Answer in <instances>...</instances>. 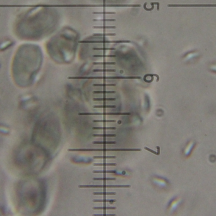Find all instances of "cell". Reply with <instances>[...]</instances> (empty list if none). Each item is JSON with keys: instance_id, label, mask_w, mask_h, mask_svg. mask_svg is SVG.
I'll return each instance as SVG.
<instances>
[{"instance_id": "obj_1", "label": "cell", "mask_w": 216, "mask_h": 216, "mask_svg": "<svg viewBox=\"0 0 216 216\" xmlns=\"http://www.w3.org/2000/svg\"><path fill=\"white\" fill-rule=\"evenodd\" d=\"M38 53L33 46L24 45L19 48L13 63V76L20 87H27L32 82L38 65Z\"/></svg>"}, {"instance_id": "obj_2", "label": "cell", "mask_w": 216, "mask_h": 216, "mask_svg": "<svg viewBox=\"0 0 216 216\" xmlns=\"http://www.w3.org/2000/svg\"><path fill=\"white\" fill-rule=\"evenodd\" d=\"M51 13L46 8L30 10L22 15L17 24L19 35L25 39L37 38L49 24Z\"/></svg>"}, {"instance_id": "obj_3", "label": "cell", "mask_w": 216, "mask_h": 216, "mask_svg": "<svg viewBox=\"0 0 216 216\" xmlns=\"http://www.w3.org/2000/svg\"><path fill=\"white\" fill-rule=\"evenodd\" d=\"M141 150L140 148H89V149H68V152H140Z\"/></svg>"}, {"instance_id": "obj_4", "label": "cell", "mask_w": 216, "mask_h": 216, "mask_svg": "<svg viewBox=\"0 0 216 216\" xmlns=\"http://www.w3.org/2000/svg\"><path fill=\"white\" fill-rule=\"evenodd\" d=\"M80 188H130L129 185H79Z\"/></svg>"}, {"instance_id": "obj_5", "label": "cell", "mask_w": 216, "mask_h": 216, "mask_svg": "<svg viewBox=\"0 0 216 216\" xmlns=\"http://www.w3.org/2000/svg\"><path fill=\"white\" fill-rule=\"evenodd\" d=\"M80 116H126L130 113H80Z\"/></svg>"}, {"instance_id": "obj_6", "label": "cell", "mask_w": 216, "mask_h": 216, "mask_svg": "<svg viewBox=\"0 0 216 216\" xmlns=\"http://www.w3.org/2000/svg\"><path fill=\"white\" fill-rule=\"evenodd\" d=\"M195 144L196 143L193 140L190 141L189 143L187 144V145L185 147L184 150V154L186 157H188L191 155V154L193 152V150L195 148Z\"/></svg>"}, {"instance_id": "obj_7", "label": "cell", "mask_w": 216, "mask_h": 216, "mask_svg": "<svg viewBox=\"0 0 216 216\" xmlns=\"http://www.w3.org/2000/svg\"><path fill=\"white\" fill-rule=\"evenodd\" d=\"M94 181H116L115 177H94Z\"/></svg>"}, {"instance_id": "obj_8", "label": "cell", "mask_w": 216, "mask_h": 216, "mask_svg": "<svg viewBox=\"0 0 216 216\" xmlns=\"http://www.w3.org/2000/svg\"><path fill=\"white\" fill-rule=\"evenodd\" d=\"M116 193L115 192H94L93 195H115Z\"/></svg>"}, {"instance_id": "obj_9", "label": "cell", "mask_w": 216, "mask_h": 216, "mask_svg": "<svg viewBox=\"0 0 216 216\" xmlns=\"http://www.w3.org/2000/svg\"><path fill=\"white\" fill-rule=\"evenodd\" d=\"M94 159H115L116 156H94Z\"/></svg>"}, {"instance_id": "obj_10", "label": "cell", "mask_w": 216, "mask_h": 216, "mask_svg": "<svg viewBox=\"0 0 216 216\" xmlns=\"http://www.w3.org/2000/svg\"><path fill=\"white\" fill-rule=\"evenodd\" d=\"M94 130H115L116 127H94L92 128Z\"/></svg>"}, {"instance_id": "obj_11", "label": "cell", "mask_w": 216, "mask_h": 216, "mask_svg": "<svg viewBox=\"0 0 216 216\" xmlns=\"http://www.w3.org/2000/svg\"><path fill=\"white\" fill-rule=\"evenodd\" d=\"M94 202H101V203H113L114 202H116V200H93Z\"/></svg>"}, {"instance_id": "obj_12", "label": "cell", "mask_w": 216, "mask_h": 216, "mask_svg": "<svg viewBox=\"0 0 216 216\" xmlns=\"http://www.w3.org/2000/svg\"><path fill=\"white\" fill-rule=\"evenodd\" d=\"M115 141H94L93 144H100V145H109V144H116Z\"/></svg>"}, {"instance_id": "obj_13", "label": "cell", "mask_w": 216, "mask_h": 216, "mask_svg": "<svg viewBox=\"0 0 216 216\" xmlns=\"http://www.w3.org/2000/svg\"><path fill=\"white\" fill-rule=\"evenodd\" d=\"M116 208L115 207H94L93 209L94 210H115Z\"/></svg>"}, {"instance_id": "obj_14", "label": "cell", "mask_w": 216, "mask_h": 216, "mask_svg": "<svg viewBox=\"0 0 216 216\" xmlns=\"http://www.w3.org/2000/svg\"><path fill=\"white\" fill-rule=\"evenodd\" d=\"M94 166H116L115 163H100V164H94Z\"/></svg>"}, {"instance_id": "obj_15", "label": "cell", "mask_w": 216, "mask_h": 216, "mask_svg": "<svg viewBox=\"0 0 216 216\" xmlns=\"http://www.w3.org/2000/svg\"><path fill=\"white\" fill-rule=\"evenodd\" d=\"M93 136L94 137H116V135L115 134H93Z\"/></svg>"}, {"instance_id": "obj_16", "label": "cell", "mask_w": 216, "mask_h": 216, "mask_svg": "<svg viewBox=\"0 0 216 216\" xmlns=\"http://www.w3.org/2000/svg\"><path fill=\"white\" fill-rule=\"evenodd\" d=\"M115 170H94L93 173L98 174V173H102V174H106V173H115Z\"/></svg>"}, {"instance_id": "obj_17", "label": "cell", "mask_w": 216, "mask_h": 216, "mask_svg": "<svg viewBox=\"0 0 216 216\" xmlns=\"http://www.w3.org/2000/svg\"><path fill=\"white\" fill-rule=\"evenodd\" d=\"M94 122H115V120H94Z\"/></svg>"}, {"instance_id": "obj_18", "label": "cell", "mask_w": 216, "mask_h": 216, "mask_svg": "<svg viewBox=\"0 0 216 216\" xmlns=\"http://www.w3.org/2000/svg\"><path fill=\"white\" fill-rule=\"evenodd\" d=\"M94 100H95V101H108V100H110V101H113V100H115V98H103V99H100V98H94Z\"/></svg>"}, {"instance_id": "obj_19", "label": "cell", "mask_w": 216, "mask_h": 216, "mask_svg": "<svg viewBox=\"0 0 216 216\" xmlns=\"http://www.w3.org/2000/svg\"><path fill=\"white\" fill-rule=\"evenodd\" d=\"M95 108H115V106L113 105H99V106H94Z\"/></svg>"}, {"instance_id": "obj_20", "label": "cell", "mask_w": 216, "mask_h": 216, "mask_svg": "<svg viewBox=\"0 0 216 216\" xmlns=\"http://www.w3.org/2000/svg\"><path fill=\"white\" fill-rule=\"evenodd\" d=\"M94 86H115V84H94Z\"/></svg>"}, {"instance_id": "obj_21", "label": "cell", "mask_w": 216, "mask_h": 216, "mask_svg": "<svg viewBox=\"0 0 216 216\" xmlns=\"http://www.w3.org/2000/svg\"><path fill=\"white\" fill-rule=\"evenodd\" d=\"M144 148H145V149H146V150H147V151H149V152H151V153L154 154H156V155H158L157 152H155V151H154V150H151V148H149L148 147H144Z\"/></svg>"}, {"instance_id": "obj_22", "label": "cell", "mask_w": 216, "mask_h": 216, "mask_svg": "<svg viewBox=\"0 0 216 216\" xmlns=\"http://www.w3.org/2000/svg\"><path fill=\"white\" fill-rule=\"evenodd\" d=\"M94 93H115V91H94Z\"/></svg>"}]
</instances>
